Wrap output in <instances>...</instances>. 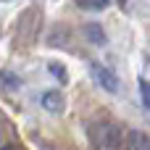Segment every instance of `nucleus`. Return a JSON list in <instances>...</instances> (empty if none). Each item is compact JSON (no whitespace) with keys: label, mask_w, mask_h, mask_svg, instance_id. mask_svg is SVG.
Returning <instances> with one entry per match:
<instances>
[{"label":"nucleus","mask_w":150,"mask_h":150,"mask_svg":"<svg viewBox=\"0 0 150 150\" xmlns=\"http://www.w3.org/2000/svg\"><path fill=\"white\" fill-rule=\"evenodd\" d=\"M87 137L95 150H119L121 148V127L113 121H92L87 127Z\"/></svg>","instance_id":"1"},{"label":"nucleus","mask_w":150,"mask_h":150,"mask_svg":"<svg viewBox=\"0 0 150 150\" xmlns=\"http://www.w3.org/2000/svg\"><path fill=\"white\" fill-rule=\"evenodd\" d=\"M90 71H92L95 82H98L103 90H108V92H116V90H119V79H116V74H113L111 69H105V66H100V63H92Z\"/></svg>","instance_id":"2"},{"label":"nucleus","mask_w":150,"mask_h":150,"mask_svg":"<svg viewBox=\"0 0 150 150\" xmlns=\"http://www.w3.org/2000/svg\"><path fill=\"white\" fill-rule=\"evenodd\" d=\"M127 150H150V137L140 129L129 132L127 134Z\"/></svg>","instance_id":"3"},{"label":"nucleus","mask_w":150,"mask_h":150,"mask_svg":"<svg viewBox=\"0 0 150 150\" xmlns=\"http://www.w3.org/2000/svg\"><path fill=\"white\" fill-rule=\"evenodd\" d=\"M42 105H45L47 111L58 113V111H63V95H61V92H55V90H50V92H45V95H42Z\"/></svg>","instance_id":"4"},{"label":"nucleus","mask_w":150,"mask_h":150,"mask_svg":"<svg viewBox=\"0 0 150 150\" xmlns=\"http://www.w3.org/2000/svg\"><path fill=\"white\" fill-rule=\"evenodd\" d=\"M111 0H76V5L79 8H84V11H100V8H105Z\"/></svg>","instance_id":"5"},{"label":"nucleus","mask_w":150,"mask_h":150,"mask_svg":"<svg viewBox=\"0 0 150 150\" xmlns=\"http://www.w3.org/2000/svg\"><path fill=\"white\" fill-rule=\"evenodd\" d=\"M87 37L92 42H105V34H103V29L98 24H87Z\"/></svg>","instance_id":"6"},{"label":"nucleus","mask_w":150,"mask_h":150,"mask_svg":"<svg viewBox=\"0 0 150 150\" xmlns=\"http://www.w3.org/2000/svg\"><path fill=\"white\" fill-rule=\"evenodd\" d=\"M47 69L53 71V76H58L61 82H66V66H63V63H55V61H53V63H47Z\"/></svg>","instance_id":"7"},{"label":"nucleus","mask_w":150,"mask_h":150,"mask_svg":"<svg viewBox=\"0 0 150 150\" xmlns=\"http://www.w3.org/2000/svg\"><path fill=\"white\" fill-rule=\"evenodd\" d=\"M140 92H142V103L148 105V111H150V84L148 82H140Z\"/></svg>","instance_id":"8"},{"label":"nucleus","mask_w":150,"mask_h":150,"mask_svg":"<svg viewBox=\"0 0 150 150\" xmlns=\"http://www.w3.org/2000/svg\"><path fill=\"white\" fill-rule=\"evenodd\" d=\"M0 150H16V148H11V145H3V148H0Z\"/></svg>","instance_id":"9"}]
</instances>
